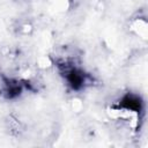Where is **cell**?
I'll list each match as a JSON object with an SVG mask.
<instances>
[{"instance_id": "cell-1", "label": "cell", "mask_w": 148, "mask_h": 148, "mask_svg": "<svg viewBox=\"0 0 148 148\" xmlns=\"http://www.w3.org/2000/svg\"><path fill=\"white\" fill-rule=\"evenodd\" d=\"M121 106L132 112H140L141 110V99L133 95H127L121 99Z\"/></svg>"}, {"instance_id": "cell-2", "label": "cell", "mask_w": 148, "mask_h": 148, "mask_svg": "<svg viewBox=\"0 0 148 148\" xmlns=\"http://www.w3.org/2000/svg\"><path fill=\"white\" fill-rule=\"evenodd\" d=\"M68 81H69V83L72 84L73 88H79L83 83V77H82V75L79 72L71 71L68 73Z\"/></svg>"}]
</instances>
